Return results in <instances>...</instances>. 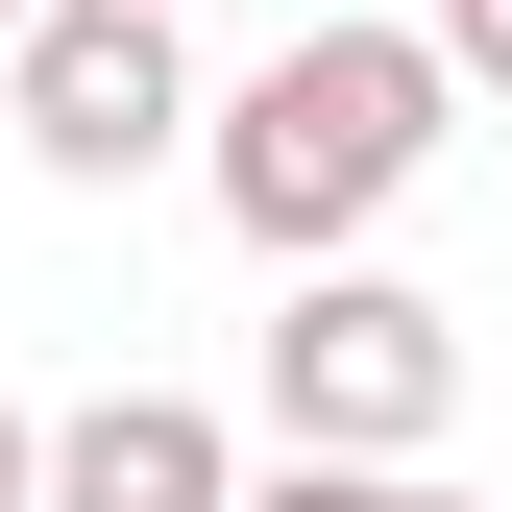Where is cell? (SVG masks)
I'll use <instances>...</instances> for the list:
<instances>
[{
    "instance_id": "cell-7",
    "label": "cell",
    "mask_w": 512,
    "mask_h": 512,
    "mask_svg": "<svg viewBox=\"0 0 512 512\" xmlns=\"http://www.w3.org/2000/svg\"><path fill=\"white\" fill-rule=\"evenodd\" d=\"M0 512H49V415L25 391H0Z\"/></svg>"
},
{
    "instance_id": "cell-5",
    "label": "cell",
    "mask_w": 512,
    "mask_h": 512,
    "mask_svg": "<svg viewBox=\"0 0 512 512\" xmlns=\"http://www.w3.org/2000/svg\"><path fill=\"white\" fill-rule=\"evenodd\" d=\"M244 512H488V488H439V464H269Z\"/></svg>"
},
{
    "instance_id": "cell-2",
    "label": "cell",
    "mask_w": 512,
    "mask_h": 512,
    "mask_svg": "<svg viewBox=\"0 0 512 512\" xmlns=\"http://www.w3.org/2000/svg\"><path fill=\"white\" fill-rule=\"evenodd\" d=\"M439 415H464V317H439L415 269H293V317H269V439L293 464H439Z\"/></svg>"
},
{
    "instance_id": "cell-8",
    "label": "cell",
    "mask_w": 512,
    "mask_h": 512,
    "mask_svg": "<svg viewBox=\"0 0 512 512\" xmlns=\"http://www.w3.org/2000/svg\"><path fill=\"white\" fill-rule=\"evenodd\" d=\"M147 25H220V0H147Z\"/></svg>"
},
{
    "instance_id": "cell-9",
    "label": "cell",
    "mask_w": 512,
    "mask_h": 512,
    "mask_svg": "<svg viewBox=\"0 0 512 512\" xmlns=\"http://www.w3.org/2000/svg\"><path fill=\"white\" fill-rule=\"evenodd\" d=\"M0 49H25V0H0Z\"/></svg>"
},
{
    "instance_id": "cell-6",
    "label": "cell",
    "mask_w": 512,
    "mask_h": 512,
    "mask_svg": "<svg viewBox=\"0 0 512 512\" xmlns=\"http://www.w3.org/2000/svg\"><path fill=\"white\" fill-rule=\"evenodd\" d=\"M391 25H439V74H464V98H512V0H391Z\"/></svg>"
},
{
    "instance_id": "cell-3",
    "label": "cell",
    "mask_w": 512,
    "mask_h": 512,
    "mask_svg": "<svg viewBox=\"0 0 512 512\" xmlns=\"http://www.w3.org/2000/svg\"><path fill=\"white\" fill-rule=\"evenodd\" d=\"M0 98H25V171H49V196H122V171L196 147V49H171L147 0H25Z\"/></svg>"
},
{
    "instance_id": "cell-1",
    "label": "cell",
    "mask_w": 512,
    "mask_h": 512,
    "mask_svg": "<svg viewBox=\"0 0 512 512\" xmlns=\"http://www.w3.org/2000/svg\"><path fill=\"white\" fill-rule=\"evenodd\" d=\"M439 25H293V49H244V74L196 98V171H220V220L269 244V269H342L366 220L439 171Z\"/></svg>"
},
{
    "instance_id": "cell-4",
    "label": "cell",
    "mask_w": 512,
    "mask_h": 512,
    "mask_svg": "<svg viewBox=\"0 0 512 512\" xmlns=\"http://www.w3.org/2000/svg\"><path fill=\"white\" fill-rule=\"evenodd\" d=\"M49 512H244V439L196 391H98V415H49Z\"/></svg>"
}]
</instances>
